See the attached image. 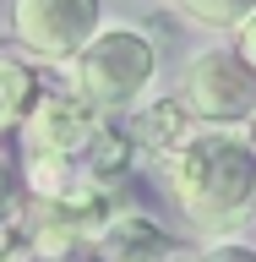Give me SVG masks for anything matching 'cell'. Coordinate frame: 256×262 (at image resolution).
Instances as JSON below:
<instances>
[{
    "label": "cell",
    "mask_w": 256,
    "mask_h": 262,
    "mask_svg": "<svg viewBox=\"0 0 256 262\" xmlns=\"http://www.w3.org/2000/svg\"><path fill=\"white\" fill-rule=\"evenodd\" d=\"M16 49L38 66H65L98 33V0H16L11 6Z\"/></svg>",
    "instance_id": "cell-6"
},
{
    "label": "cell",
    "mask_w": 256,
    "mask_h": 262,
    "mask_svg": "<svg viewBox=\"0 0 256 262\" xmlns=\"http://www.w3.org/2000/svg\"><path fill=\"white\" fill-rule=\"evenodd\" d=\"M0 262H38L22 219H0Z\"/></svg>",
    "instance_id": "cell-13"
},
{
    "label": "cell",
    "mask_w": 256,
    "mask_h": 262,
    "mask_svg": "<svg viewBox=\"0 0 256 262\" xmlns=\"http://www.w3.org/2000/svg\"><path fill=\"white\" fill-rule=\"evenodd\" d=\"M114 208H120V196H114L109 180L82 175L60 196H28L33 219H22V213L16 219H22V229L33 241V257H77V251H87V241L98 235V224Z\"/></svg>",
    "instance_id": "cell-3"
},
{
    "label": "cell",
    "mask_w": 256,
    "mask_h": 262,
    "mask_svg": "<svg viewBox=\"0 0 256 262\" xmlns=\"http://www.w3.org/2000/svg\"><path fill=\"white\" fill-rule=\"evenodd\" d=\"M33 93H38L33 66L16 60V55H0V131H16V126H22Z\"/></svg>",
    "instance_id": "cell-9"
},
{
    "label": "cell",
    "mask_w": 256,
    "mask_h": 262,
    "mask_svg": "<svg viewBox=\"0 0 256 262\" xmlns=\"http://www.w3.org/2000/svg\"><path fill=\"white\" fill-rule=\"evenodd\" d=\"M126 131H131V142L142 147V153L164 159V153H175V147L196 131V120H191V110L169 93V98H142V104H131V126Z\"/></svg>",
    "instance_id": "cell-8"
},
{
    "label": "cell",
    "mask_w": 256,
    "mask_h": 262,
    "mask_svg": "<svg viewBox=\"0 0 256 262\" xmlns=\"http://www.w3.org/2000/svg\"><path fill=\"white\" fill-rule=\"evenodd\" d=\"M22 147L28 153H49V159H82L87 164V147L98 142L104 131V110H98L87 93H77L71 82H49L38 88L22 115Z\"/></svg>",
    "instance_id": "cell-5"
},
{
    "label": "cell",
    "mask_w": 256,
    "mask_h": 262,
    "mask_svg": "<svg viewBox=\"0 0 256 262\" xmlns=\"http://www.w3.org/2000/svg\"><path fill=\"white\" fill-rule=\"evenodd\" d=\"M191 262H256V241H245V235H213Z\"/></svg>",
    "instance_id": "cell-11"
},
{
    "label": "cell",
    "mask_w": 256,
    "mask_h": 262,
    "mask_svg": "<svg viewBox=\"0 0 256 262\" xmlns=\"http://www.w3.org/2000/svg\"><path fill=\"white\" fill-rule=\"evenodd\" d=\"M164 186L202 235H235L256 219V142L245 126H196L164 153Z\"/></svg>",
    "instance_id": "cell-1"
},
{
    "label": "cell",
    "mask_w": 256,
    "mask_h": 262,
    "mask_svg": "<svg viewBox=\"0 0 256 262\" xmlns=\"http://www.w3.org/2000/svg\"><path fill=\"white\" fill-rule=\"evenodd\" d=\"M158 77V49L142 28H98L87 44L65 60V82L87 93L98 110H131L142 104Z\"/></svg>",
    "instance_id": "cell-2"
},
{
    "label": "cell",
    "mask_w": 256,
    "mask_h": 262,
    "mask_svg": "<svg viewBox=\"0 0 256 262\" xmlns=\"http://www.w3.org/2000/svg\"><path fill=\"white\" fill-rule=\"evenodd\" d=\"M235 49H240V60H245V66L256 71V11L245 16L240 28H235Z\"/></svg>",
    "instance_id": "cell-14"
},
{
    "label": "cell",
    "mask_w": 256,
    "mask_h": 262,
    "mask_svg": "<svg viewBox=\"0 0 256 262\" xmlns=\"http://www.w3.org/2000/svg\"><path fill=\"white\" fill-rule=\"evenodd\" d=\"M38 262H93L87 251H77V257H38Z\"/></svg>",
    "instance_id": "cell-15"
},
{
    "label": "cell",
    "mask_w": 256,
    "mask_h": 262,
    "mask_svg": "<svg viewBox=\"0 0 256 262\" xmlns=\"http://www.w3.org/2000/svg\"><path fill=\"white\" fill-rule=\"evenodd\" d=\"M245 131H251V142H256V110H251V120H245Z\"/></svg>",
    "instance_id": "cell-16"
},
{
    "label": "cell",
    "mask_w": 256,
    "mask_h": 262,
    "mask_svg": "<svg viewBox=\"0 0 256 262\" xmlns=\"http://www.w3.org/2000/svg\"><path fill=\"white\" fill-rule=\"evenodd\" d=\"M22 213V164L11 153H0V219Z\"/></svg>",
    "instance_id": "cell-12"
},
{
    "label": "cell",
    "mask_w": 256,
    "mask_h": 262,
    "mask_svg": "<svg viewBox=\"0 0 256 262\" xmlns=\"http://www.w3.org/2000/svg\"><path fill=\"white\" fill-rule=\"evenodd\" d=\"M93 262H175V235L142 208H120L98 224V235L87 241Z\"/></svg>",
    "instance_id": "cell-7"
},
{
    "label": "cell",
    "mask_w": 256,
    "mask_h": 262,
    "mask_svg": "<svg viewBox=\"0 0 256 262\" xmlns=\"http://www.w3.org/2000/svg\"><path fill=\"white\" fill-rule=\"evenodd\" d=\"M175 11H185L202 28H240L256 11V0H175Z\"/></svg>",
    "instance_id": "cell-10"
},
{
    "label": "cell",
    "mask_w": 256,
    "mask_h": 262,
    "mask_svg": "<svg viewBox=\"0 0 256 262\" xmlns=\"http://www.w3.org/2000/svg\"><path fill=\"white\" fill-rule=\"evenodd\" d=\"M175 98L196 126H245L256 110V71L240 60V49H202L185 60Z\"/></svg>",
    "instance_id": "cell-4"
}]
</instances>
